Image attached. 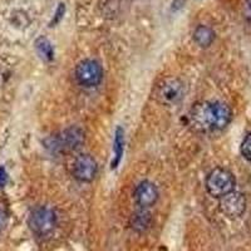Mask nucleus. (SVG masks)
Wrapping results in <instances>:
<instances>
[{"mask_svg":"<svg viewBox=\"0 0 251 251\" xmlns=\"http://www.w3.org/2000/svg\"><path fill=\"white\" fill-rule=\"evenodd\" d=\"M220 210L230 219L243 216L246 210V199L241 192L232 191L220 199Z\"/></svg>","mask_w":251,"mask_h":251,"instance_id":"6e6552de","label":"nucleus"},{"mask_svg":"<svg viewBox=\"0 0 251 251\" xmlns=\"http://www.w3.org/2000/svg\"><path fill=\"white\" fill-rule=\"evenodd\" d=\"M98 166L96 160L89 154H80L75 157L72 163V175L80 182H91L96 178Z\"/></svg>","mask_w":251,"mask_h":251,"instance_id":"0eeeda50","label":"nucleus"},{"mask_svg":"<svg viewBox=\"0 0 251 251\" xmlns=\"http://www.w3.org/2000/svg\"><path fill=\"white\" fill-rule=\"evenodd\" d=\"M64 9H66V8H64V4H59V8H58L57 13H55V18H54V20L51 22V24L58 23V22H59V20L62 19L63 14H64Z\"/></svg>","mask_w":251,"mask_h":251,"instance_id":"dca6fc26","label":"nucleus"},{"mask_svg":"<svg viewBox=\"0 0 251 251\" xmlns=\"http://www.w3.org/2000/svg\"><path fill=\"white\" fill-rule=\"evenodd\" d=\"M75 79L84 88L97 87L103 79L102 66L97 60L84 59L75 67Z\"/></svg>","mask_w":251,"mask_h":251,"instance_id":"423d86ee","label":"nucleus"},{"mask_svg":"<svg viewBox=\"0 0 251 251\" xmlns=\"http://www.w3.org/2000/svg\"><path fill=\"white\" fill-rule=\"evenodd\" d=\"M150 225V215L147 212H137L132 217V227L136 228V230H145V228L149 227Z\"/></svg>","mask_w":251,"mask_h":251,"instance_id":"ddd939ff","label":"nucleus"},{"mask_svg":"<svg viewBox=\"0 0 251 251\" xmlns=\"http://www.w3.org/2000/svg\"><path fill=\"white\" fill-rule=\"evenodd\" d=\"M185 97V84L178 78H165L153 91V98L165 106H175Z\"/></svg>","mask_w":251,"mask_h":251,"instance_id":"20e7f679","label":"nucleus"},{"mask_svg":"<svg viewBox=\"0 0 251 251\" xmlns=\"http://www.w3.org/2000/svg\"><path fill=\"white\" fill-rule=\"evenodd\" d=\"M29 227L38 236H46L53 232L57 226V214L49 206H38L30 212Z\"/></svg>","mask_w":251,"mask_h":251,"instance_id":"39448f33","label":"nucleus"},{"mask_svg":"<svg viewBox=\"0 0 251 251\" xmlns=\"http://www.w3.org/2000/svg\"><path fill=\"white\" fill-rule=\"evenodd\" d=\"M246 4H248L249 10H250V12H251V0H246Z\"/></svg>","mask_w":251,"mask_h":251,"instance_id":"a211bd4d","label":"nucleus"},{"mask_svg":"<svg viewBox=\"0 0 251 251\" xmlns=\"http://www.w3.org/2000/svg\"><path fill=\"white\" fill-rule=\"evenodd\" d=\"M215 33L206 25H199L194 31V39L201 48H207L214 42Z\"/></svg>","mask_w":251,"mask_h":251,"instance_id":"9b49d317","label":"nucleus"},{"mask_svg":"<svg viewBox=\"0 0 251 251\" xmlns=\"http://www.w3.org/2000/svg\"><path fill=\"white\" fill-rule=\"evenodd\" d=\"M6 223H8V215L3 210H0V230L5 227Z\"/></svg>","mask_w":251,"mask_h":251,"instance_id":"f3484780","label":"nucleus"},{"mask_svg":"<svg viewBox=\"0 0 251 251\" xmlns=\"http://www.w3.org/2000/svg\"><path fill=\"white\" fill-rule=\"evenodd\" d=\"M35 49H37L38 54L48 62L54 58V49L47 38H39L35 42Z\"/></svg>","mask_w":251,"mask_h":251,"instance_id":"f8f14e48","label":"nucleus"},{"mask_svg":"<svg viewBox=\"0 0 251 251\" xmlns=\"http://www.w3.org/2000/svg\"><path fill=\"white\" fill-rule=\"evenodd\" d=\"M133 197L136 203L142 208L151 207L158 200V190L154 183L150 181H142L134 190Z\"/></svg>","mask_w":251,"mask_h":251,"instance_id":"1a4fd4ad","label":"nucleus"},{"mask_svg":"<svg viewBox=\"0 0 251 251\" xmlns=\"http://www.w3.org/2000/svg\"><path fill=\"white\" fill-rule=\"evenodd\" d=\"M84 142V132L78 127L63 129L44 141L46 147L53 153H69L79 149Z\"/></svg>","mask_w":251,"mask_h":251,"instance_id":"f03ea898","label":"nucleus"},{"mask_svg":"<svg viewBox=\"0 0 251 251\" xmlns=\"http://www.w3.org/2000/svg\"><path fill=\"white\" fill-rule=\"evenodd\" d=\"M240 151H241V154L244 156V158H246L248 161H251V133L245 136V138L241 142Z\"/></svg>","mask_w":251,"mask_h":251,"instance_id":"4468645a","label":"nucleus"},{"mask_svg":"<svg viewBox=\"0 0 251 251\" xmlns=\"http://www.w3.org/2000/svg\"><path fill=\"white\" fill-rule=\"evenodd\" d=\"M231 108L224 102H199L190 111V126L197 132L220 131L231 122Z\"/></svg>","mask_w":251,"mask_h":251,"instance_id":"f257e3e1","label":"nucleus"},{"mask_svg":"<svg viewBox=\"0 0 251 251\" xmlns=\"http://www.w3.org/2000/svg\"><path fill=\"white\" fill-rule=\"evenodd\" d=\"M206 190L212 197L221 199L230 192L235 191L236 181L228 170L223 167H216L206 177Z\"/></svg>","mask_w":251,"mask_h":251,"instance_id":"7ed1b4c3","label":"nucleus"},{"mask_svg":"<svg viewBox=\"0 0 251 251\" xmlns=\"http://www.w3.org/2000/svg\"><path fill=\"white\" fill-rule=\"evenodd\" d=\"M125 151V132L121 127H117L114 132V141H113V158L111 162V169H117L122 160V154Z\"/></svg>","mask_w":251,"mask_h":251,"instance_id":"9d476101","label":"nucleus"},{"mask_svg":"<svg viewBox=\"0 0 251 251\" xmlns=\"http://www.w3.org/2000/svg\"><path fill=\"white\" fill-rule=\"evenodd\" d=\"M8 174H6V170L4 167H0V187H4V186L8 183Z\"/></svg>","mask_w":251,"mask_h":251,"instance_id":"2eb2a0df","label":"nucleus"}]
</instances>
